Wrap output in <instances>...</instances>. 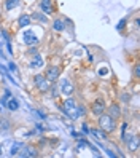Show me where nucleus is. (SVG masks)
<instances>
[{
	"mask_svg": "<svg viewBox=\"0 0 140 158\" xmlns=\"http://www.w3.org/2000/svg\"><path fill=\"white\" fill-rule=\"evenodd\" d=\"M62 112L67 115L69 118H72V120H78V118H80V115H78V107H77V104H75V99H72V98H69V99L64 101Z\"/></svg>",
	"mask_w": 140,
	"mask_h": 158,
	"instance_id": "f257e3e1",
	"label": "nucleus"
},
{
	"mask_svg": "<svg viewBox=\"0 0 140 158\" xmlns=\"http://www.w3.org/2000/svg\"><path fill=\"white\" fill-rule=\"evenodd\" d=\"M99 126L100 129H104L105 133H111V131H115V118H111L110 115L107 114H102L99 115Z\"/></svg>",
	"mask_w": 140,
	"mask_h": 158,
	"instance_id": "f03ea898",
	"label": "nucleus"
},
{
	"mask_svg": "<svg viewBox=\"0 0 140 158\" xmlns=\"http://www.w3.org/2000/svg\"><path fill=\"white\" fill-rule=\"evenodd\" d=\"M34 81H35V86L38 88V89L42 91V93H43V91H48V89H50V81L46 80V77H45V75H35Z\"/></svg>",
	"mask_w": 140,
	"mask_h": 158,
	"instance_id": "7ed1b4c3",
	"label": "nucleus"
},
{
	"mask_svg": "<svg viewBox=\"0 0 140 158\" xmlns=\"http://www.w3.org/2000/svg\"><path fill=\"white\" fill-rule=\"evenodd\" d=\"M91 110H92V114L97 115V117L102 115V114H104V110H105V102L102 99L94 101V102H92V106H91Z\"/></svg>",
	"mask_w": 140,
	"mask_h": 158,
	"instance_id": "20e7f679",
	"label": "nucleus"
},
{
	"mask_svg": "<svg viewBox=\"0 0 140 158\" xmlns=\"http://www.w3.org/2000/svg\"><path fill=\"white\" fill-rule=\"evenodd\" d=\"M61 93H62L64 96H70L72 93H73V85H72L67 78L61 80Z\"/></svg>",
	"mask_w": 140,
	"mask_h": 158,
	"instance_id": "39448f33",
	"label": "nucleus"
},
{
	"mask_svg": "<svg viewBox=\"0 0 140 158\" xmlns=\"http://www.w3.org/2000/svg\"><path fill=\"white\" fill-rule=\"evenodd\" d=\"M59 73H61L59 67H50L48 70H46L45 77H46V80H48V81L51 83V81H56V80L59 78Z\"/></svg>",
	"mask_w": 140,
	"mask_h": 158,
	"instance_id": "423d86ee",
	"label": "nucleus"
},
{
	"mask_svg": "<svg viewBox=\"0 0 140 158\" xmlns=\"http://www.w3.org/2000/svg\"><path fill=\"white\" fill-rule=\"evenodd\" d=\"M40 10L45 15L53 13V0H40Z\"/></svg>",
	"mask_w": 140,
	"mask_h": 158,
	"instance_id": "0eeeda50",
	"label": "nucleus"
},
{
	"mask_svg": "<svg viewBox=\"0 0 140 158\" xmlns=\"http://www.w3.org/2000/svg\"><path fill=\"white\" fill-rule=\"evenodd\" d=\"M138 145H140V139H138V136H134L127 141V150L129 152H137Z\"/></svg>",
	"mask_w": 140,
	"mask_h": 158,
	"instance_id": "6e6552de",
	"label": "nucleus"
},
{
	"mask_svg": "<svg viewBox=\"0 0 140 158\" xmlns=\"http://www.w3.org/2000/svg\"><path fill=\"white\" fill-rule=\"evenodd\" d=\"M89 134L94 136L97 141H107V133L104 131V129H91Z\"/></svg>",
	"mask_w": 140,
	"mask_h": 158,
	"instance_id": "1a4fd4ad",
	"label": "nucleus"
},
{
	"mask_svg": "<svg viewBox=\"0 0 140 158\" xmlns=\"http://www.w3.org/2000/svg\"><path fill=\"white\" fill-rule=\"evenodd\" d=\"M108 115H110L111 118H119V115H121V109H119V106L111 104L110 109H108Z\"/></svg>",
	"mask_w": 140,
	"mask_h": 158,
	"instance_id": "9d476101",
	"label": "nucleus"
},
{
	"mask_svg": "<svg viewBox=\"0 0 140 158\" xmlns=\"http://www.w3.org/2000/svg\"><path fill=\"white\" fill-rule=\"evenodd\" d=\"M24 42L27 43V45H34V43H37V42H38V39H37V37H35V34L34 32H26L24 34Z\"/></svg>",
	"mask_w": 140,
	"mask_h": 158,
	"instance_id": "9b49d317",
	"label": "nucleus"
},
{
	"mask_svg": "<svg viewBox=\"0 0 140 158\" xmlns=\"http://www.w3.org/2000/svg\"><path fill=\"white\" fill-rule=\"evenodd\" d=\"M18 24H19L21 27H27L30 24V16L29 15H22V16H19V21H18Z\"/></svg>",
	"mask_w": 140,
	"mask_h": 158,
	"instance_id": "f8f14e48",
	"label": "nucleus"
},
{
	"mask_svg": "<svg viewBox=\"0 0 140 158\" xmlns=\"http://www.w3.org/2000/svg\"><path fill=\"white\" fill-rule=\"evenodd\" d=\"M30 66H32V67H42V66H43V59H42V56H38V54H37V56L34 58V61H32Z\"/></svg>",
	"mask_w": 140,
	"mask_h": 158,
	"instance_id": "ddd939ff",
	"label": "nucleus"
},
{
	"mask_svg": "<svg viewBox=\"0 0 140 158\" xmlns=\"http://www.w3.org/2000/svg\"><path fill=\"white\" fill-rule=\"evenodd\" d=\"M18 107H19V102H18L14 98H11L10 101H8V109L10 110H18Z\"/></svg>",
	"mask_w": 140,
	"mask_h": 158,
	"instance_id": "4468645a",
	"label": "nucleus"
},
{
	"mask_svg": "<svg viewBox=\"0 0 140 158\" xmlns=\"http://www.w3.org/2000/svg\"><path fill=\"white\" fill-rule=\"evenodd\" d=\"M53 29H54V31H58V32L64 31V23H62L61 19H56V21L53 23Z\"/></svg>",
	"mask_w": 140,
	"mask_h": 158,
	"instance_id": "2eb2a0df",
	"label": "nucleus"
},
{
	"mask_svg": "<svg viewBox=\"0 0 140 158\" xmlns=\"http://www.w3.org/2000/svg\"><path fill=\"white\" fill-rule=\"evenodd\" d=\"M18 5H19V0H6V3H5L6 10H13V8L18 6Z\"/></svg>",
	"mask_w": 140,
	"mask_h": 158,
	"instance_id": "dca6fc26",
	"label": "nucleus"
},
{
	"mask_svg": "<svg viewBox=\"0 0 140 158\" xmlns=\"http://www.w3.org/2000/svg\"><path fill=\"white\" fill-rule=\"evenodd\" d=\"M21 148H22V144H19V142H18V144H14V145L11 147V155H18V153H19V150H21Z\"/></svg>",
	"mask_w": 140,
	"mask_h": 158,
	"instance_id": "f3484780",
	"label": "nucleus"
},
{
	"mask_svg": "<svg viewBox=\"0 0 140 158\" xmlns=\"http://www.w3.org/2000/svg\"><path fill=\"white\" fill-rule=\"evenodd\" d=\"M134 75L138 78L140 77V66H138V64H135V67H134Z\"/></svg>",
	"mask_w": 140,
	"mask_h": 158,
	"instance_id": "a211bd4d",
	"label": "nucleus"
},
{
	"mask_svg": "<svg viewBox=\"0 0 140 158\" xmlns=\"http://www.w3.org/2000/svg\"><path fill=\"white\" fill-rule=\"evenodd\" d=\"M34 16H35V18H37V19H40V21H43V23H45V21H46V18H45V16H42V15H38V13H35V15H34Z\"/></svg>",
	"mask_w": 140,
	"mask_h": 158,
	"instance_id": "6ab92c4d",
	"label": "nucleus"
},
{
	"mask_svg": "<svg viewBox=\"0 0 140 158\" xmlns=\"http://www.w3.org/2000/svg\"><path fill=\"white\" fill-rule=\"evenodd\" d=\"M124 24H126V19H123V21H121V23L118 24V31H121V29H123V27H124Z\"/></svg>",
	"mask_w": 140,
	"mask_h": 158,
	"instance_id": "aec40b11",
	"label": "nucleus"
}]
</instances>
